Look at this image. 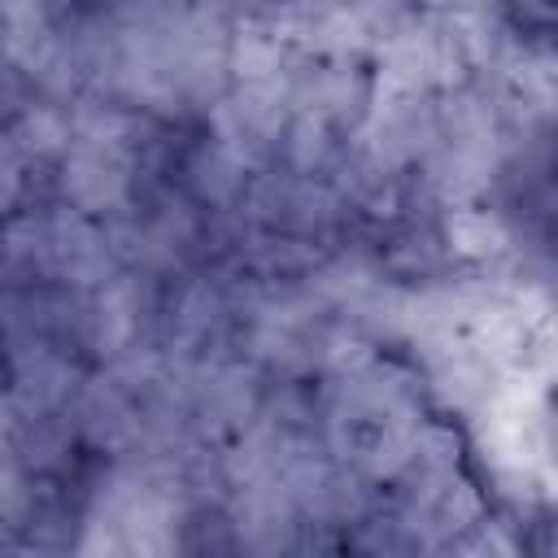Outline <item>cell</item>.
I'll list each match as a JSON object with an SVG mask.
<instances>
[{
  "mask_svg": "<svg viewBox=\"0 0 558 558\" xmlns=\"http://www.w3.org/2000/svg\"><path fill=\"white\" fill-rule=\"evenodd\" d=\"M501 205L514 240L558 270V126L519 148L501 179Z\"/></svg>",
  "mask_w": 558,
  "mask_h": 558,
  "instance_id": "cell-1",
  "label": "cell"
},
{
  "mask_svg": "<svg viewBox=\"0 0 558 558\" xmlns=\"http://www.w3.org/2000/svg\"><path fill=\"white\" fill-rule=\"evenodd\" d=\"M506 26L536 52H558V0H501Z\"/></svg>",
  "mask_w": 558,
  "mask_h": 558,
  "instance_id": "cell-2",
  "label": "cell"
}]
</instances>
